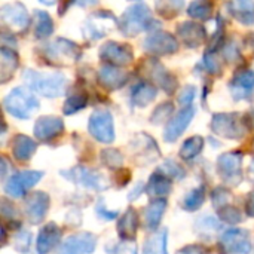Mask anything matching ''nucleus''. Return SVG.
<instances>
[{
  "mask_svg": "<svg viewBox=\"0 0 254 254\" xmlns=\"http://www.w3.org/2000/svg\"><path fill=\"white\" fill-rule=\"evenodd\" d=\"M138 231V214L137 210L129 207L118 223V235L121 241H134Z\"/></svg>",
  "mask_w": 254,
  "mask_h": 254,
  "instance_id": "obj_23",
  "label": "nucleus"
},
{
  "mask_svg": "<svg viewBox=\"0 0 254 254\" xmlns=\"http://www.w3.org/2000/svg\"><path fill=\"white\" fill-rule=\"evenodd\" d=\"M173 189V180L170 177H167L164 173H161L159 170H156L152 176L150 180L146 186V192L149 196L152 198H162L165 195H170Z\"/></svg>",
  "mask_w": 254,
  "mask_h": 254,
  "instance_id": "obj_26",
  "label": "nucleus"
},
{
  "mask_svg": "<svg viewBox=\"0 0 254 254\" xmlns=\"http://www.w3.org/2000/svg\"><path fill=\"white\" fill-rule=\"evenodd\" d=\"M234 100L254 101V71L253 70H240L231 80L229 85Z\"/></svg>",
  "mask_w": 254,
  "mask_h": 254,
  "instance_id": "obj_17",
  "label": "nucleus"
},
{
  "mask_svg": "<svg viewBox=\"0 0 254 254\" xmlns=\"http://www.w3.org/2000/svg\"><path fill=\"white\" fill-rule=\"evenodd\" d=\"M168 231L161 229L159 232L149 237L143 244V254H168Z\"/></svg>",
  "mask_w": 254,
  "mask_h": 254,
  "instance_id": "obj_31",
  "label": "nucleus"
},
{
  "mask_svg": "<svg viewBox=\"0 0 254 254\" xmlns=\"http://www.w3.org/2000/svg\"><path fill=\"white\" fill-rule=\"evenodd\" d=\"M202 65L211 74H217L219 76L223 71V63H222V60L219 58V55L216 52L207 51L205 55H204V60H202Z\"/></svg>",
  "mask_w": 254,
  "mask_h": 254,
  "instance_id": "obj_41",
  "label": "nucleus"
},
{
  "mask_svg": "<svg viewBox=\"0 0 254 254\" xmlns=\"http://www.w3.org/2000/svg\"><path fill=\"white\" fill-rule=\"evenodd\" d=\"M61 176H64L68 182H73L82 188L92 189L97 192H103L110 186L104 174L95 170H89L86 167H80V165L61 171Z\"/></svg>",
  "mask_w": 254,
  "mask_h": 254,
  "instance_id": "obj_8",
  "label": "nucleus"
},
{
  "mask_svg": "<svg viewBox=\"0 0 254 254\" xmlns=\"http://www.w3.org/2000/svg\"><path fill=\"white\" fill-rule=\"evenodd\" d=\"M6 170H7L6 158H1V179H4V176H6Z\"/></svg>",
  "mask_w": 254,
  "mask_h": 254,
  "instance_id": "obj_54",
  "label": "nucleus"
},
{
  "mask_svg": "<svg viewBox=\"0 0 254 254\" xmlns=\"http://www.w3.org/2000/svg\"><path fill=\"white\" fill-rule=\"evenodd\" d=\"M143 48L152 55H170L179 51V40L170 33L155 31L144 39Z\"/></svg>",
  "mask_w": 254,
  "mask_h": 254,
  "instance_id": "obj_14",
  "label": "nucleus"
},
{
  "mask_svg": "<svg viewBox=\"0 0 254 254\" xmlns=\"http://www.w3.org/2000/svg\"><path fill=\"white\" fill-rule=\"evenodd\" d=\"M95 213H97L98 217H101V219H104V220H113V219H116V217L119 216L118 211L106 210V205H104V201H103V199H100V201L97 202V205H95Z\"/></svg>",
  "mask_w": 254,
  "mask_h": 254,
  "instance_id": "obj_49",
  "label": "nucleus"
},
{
  "mask_svg": "<svg viewBox=\"0 0 254 254\" xmlns=\"http://www.w3.org/2000/svg\"><path fill=\"white\" fill-rule=\"evenodd\" d=\"M204 201H205V186H199L186 193V196L182 201V208L189 213L196 211L204 205Z\"/></svg>",
  "mask_w": 254,
  "mask_h": 254,
  "instance_id": "obj_34",
  "label": "nucleus"
},
{
  "mask_svg": "<svg viewBox=\"0 0 254 254\" xmlns=\"http://www.w3.org/2000/svg\"><path fill=\"white\" fill-rule=\"evenodd\" d=\"M195 116V107H185L182 109L176 116H173L170 119V122L167 124L165 132H164V138L168 143H174L185 131L186 128L190 125L192 119Z\"/></svg>",
  "mask_w": 254,
  "mask_h": 254,
  "instance_id": "obj_18",
  "label": "nucleus"
},
{
  "mask_svg": "<svg viewBox=\"0 0 254 254\" xmlns=\"http://www.w3.org/2000/svg\"><path fill=\"white\" fill-rule=\"evenodd\" d=\"M106 253L109 254H138L134 241H119L106 246Z\"/></svg>",
  "mask_w": 254,
  "mask_h": 254,
  "instance_id": "obj_45",
  "label": "nucleus"
},
{
  "mask_svg": "<svg viewBox=\"0 0 254 254\" xmlns=\"http://www.w3.org/2000/svg\"><path fill=\"white\" fill-rule=\"evenodd\" d=\"M19 60L13 49H9L6 46L0 48V82L6 83L18 68Z\"/></svg>",
  "mask_w": 254,
  "mask_h": 254,
  "instance_id": "obj_28",
  "label": "nucleus"
},
{
  "mask_svg": "<svg viewBox=\"0 0 254 254\" xmlns=\"http://www.w3.org/2000/svg\"><path fill=\"white\" fill-rule=\"evenodd\" d=\"M86 104H88V95L86 94H83V92L73 94L65 100V103L63 106V112H64V115L70 116V115H74L79 110L85 109Z\"/></svg>",
  "mask_w": 254,
  "mask_h": 254,
  "instance_id": "obj_36",
  "label": "nucleus"
},
{
  "mask_svg": "<svg viewBox=\"0 0 254 254\" xmlns=\"http://www.w3.org/2000/svg\"><path fill=\"white\" fill-rule=\"evenodd\" d=\"M167 210V201L164 198L152 201L143 211L144 217V228L147 231H156L161 225V220Z\"/></svg>",
  "mask_w": 254,
  "mask_h": 254,
  "instance_id": "obj_25",
  "label": "nucleus"
},
{
  "mask_svg": "<svg viewBox=\"0 0 254 254\" xmlns=\"http://www.w3.org/2000/svg\"><path fill=\"white\" fill-rule=\"evenodd\" d=\"M39 55L46 60L48 64L51 65H71L77 63L82 57V49L79 48L77 43L67 40L64 37L55 39L39 49Z\"/></svg>",
  "mask_w": 254,
  "mask_h": 254,
  "instance_id": "obj_3",
  "label": "nucleus"
},
{
  "mask_svg": "<svg viewBox=\"0 0 254 254\" xmlns=\"http://www.w3.org/2000/svg\"><path fill=\"white\" fill-rule=\"evenodd\" d=\"M246 211L250 217H254V190L247 195V204H246Z\"/></svg>",
  "mask_w": 254,
  "mask_h": 254,
  "instance_id": "obj_52",
  "label": "nucleus"
},
{
  "mask_svg": "<svg viewBox=\"0 0 254 254\" xmlns=\"http://www.w3.org/2000/svg\"><path fill=\"white\" fill-rule=\"evenodd\" d=\"M144 189H146V188H144V185H143V183H137V185H135V188L132 189V192L128 195V199H129V201H132V199L138 198V196L143 193V190H144Z\"/></svg>",
  "mask_w": 254,
  "mask_h": 254,
  "instance_id": "obj_53",
  "label": "nucleus"
},
{
  "mask_svg": "<svg viewBox=\"0 0 254 254\" xmlns=\"http://www.w3.org/2000/svg\"><path fill=\"white\" fill-rule=\"evenodd\" d=\"M22 79L27 83V86L43 97L55 98L64 94L67 86V77L63 73H39L34 70H24Z\"/></svg>",
  "mask_w": 254,
  "mask_h": 254,
  "instance_id": "obj_2",
  "label": "nucleus"
},
{
  "mask_svg": "<svg viewBox=\"0 0 254 254\" xmlns=\"http://www.w3.org/2000/svg\"><path fill=\"white\" fill-rule=\"evenodd\" d=\"M223 54H225V58L228 61H237L240 58V49L237 46L235 42H229L225 45V49H223Z\"/></svg>",
  "mask_w": 254,
  "mask_h": 254,
  "instance_id": "obj_50",
  "label": "nucleus"
},
{
  "mask_svg": "<svg viewBox=\"0 0 254 254\" xmlns=\"http://www.w3.org/2000/svg\"><path fill=\"white\" fill-rule=\"evenodd\" d=\"M61 237H63V231L55 223H48L46 226H43L37 235V243H36L37 254H48L49 252H52L61 243Z\"/></svg>",
  "mask_w": 254,
  "mask_h": 254,
  "instance_id": "obj_21",
  "label": "nucleus"
},
{
  "mask_svg": "<svg viewBox=\"0 0 254 254\" xmlns=\"http://www.w3.org/2000/svg\"><path fill=\"white\" fill-rule=\"evenodd\" d=\"M64 131V122L55 116H42L34 124V137L39 141H52Z\"/></svg>",
  "mask_w": 254,
  "mask_h": 254,
  "instance_id": "obj_19",
  "label": "nucleus"
},
{
  "mask_svg": "<svg viewBox=\"0 0 254 254\" xmlns=\"http://www.w3.org/2000/svg\"><path fill=\"white\" fill-rule=\"evenodd\" d=\"M89 134L100 143L110 144L115 141V125L112 113L106 109H97L92 112L88 124Z\"/></svg>",
  "mask_w": 254,
  "mask_h": 254,
  "instance_id": "obj_9",
  "label": "nucleus"
},
{
  "mask_svg": "<svg viewBox=\"0 0 254 254\" xmlns=\"http://www.w3.org/2000/svg\"><path fill=\"white\" fill-rule=\"evenodd\" d=\"M0 21L3 30H7L10 34H21L25 33L30 25V15L22 3L13 1L0 7Z\"/></svg>",
  "mask_w": 254,
  "mask_h": 254,
  "instance_id": "obj_6",
  "label": "nucleus"
},
{
  "mask_svg": "<svg viewBox=\"0 0 254 254\" xmlns=\"http://www.w3.org/2000/svg\"><path fill=\"white\" fill-rule=\"evenodd\" d=\"M101 162L110 170H121L124 165V156L116 149H106L101 152Z\"/></svg>",
  "mask_w": 254,
  "mask_h": 254,
  "instance_id": "obj_38",
  "label": "nucleus"
},
{
  "mask_svg": "<svg viewBox=\"0 0 254 254\" xmlns=\"http://www.w3.org/2000/svg\"><path fill=\"white\" fill-rule=\"evenodd\" d=\"M100 58L107 63V65H113V67H124L132 63V49L128 45L124 43H118L113 40L106 42L101 48H100Z\"/></svg>",
  "mask_w": 254,
  "mask_h": 254,
  "instance_id": "obj_13",
  "label": "nucleus"
},
{
  "mask_svg": "<svg viewBox=\"0 0 254 254\" xmlns=\"http://www.w3.org/2000/svg\"><path fill=\"white\" fill-rule=\"evenodd\" d=\"M0 211H1V216H3V219L4 220H10V222H15L16 219H18V211H16V208L7 201V199H1V208H0Z\"/></svg>",
  "mask_w": 254,
  "mask_h": 254,
  "instance_id": "obj_48",
  "label": "nucleus"
},
{
  "mask_svg": "<svg viewBox=\"0 0 254 254\" xmlns=\"http://www.w3.org/2000/svg\"><path fill=\"white\" fill-rule=\"evenodd\" d=\"M195 95H196V88L193 85H186L185 88H182V91L179 92L177 95V101L180 106L185 107H190L192 101L195 100Z\"/></svg>",
  "mask_w": 254,
  "mask_h": 254,
  "instance_id": "obj_47",
  "label": "nucleus"
},
{
  "mask_svg": "<svg viewBox=\"0 0 254 254\" xmlns=\"http://www.w3.org/2000/svg\"><path fill=\"white\" fill-rule=\"evenodd\" d=\"M173 112H174V104H173L171 101H165V103L159 104V106L155 109V112H153L152 116H150V122L155 124V125H161V124L167 122V121L171 118ZM168 122H170V121H168Z\"/></svg>",
  "mask_w": 254,
  "mask_h": 254,
  "instance_id": "obj_40",
  "label": "nucleus"
},
{
  "mask_svg": "<svg viewBox=\"0 0 254 254\" xmlns=\"http://www.w3.org/2000/svg\"><path fill=\"white\" fill-rule=\"evenodd\" d=\"M129 147H134L137 155L147 158V162H150L159 156V149L156 146V141L147 134H137L132 138Z\"/></svg>",
  "mask_w": 254,
  "mask_h": 254,
  "instance_id": "obj_27",
  "label": "nucleus"
},
{
  "mask_svg": "<svg viewBox=\"0 0 254 254\" xmlns=\"http://www.w3.org/2000/svg\"><path fill=\"white\" fill-rule=\"evenodd\" d=\"M177 254H205V249L202 246H188V247H183L182 250H179Z\"/></svg>",
  "mask_w": 254,
  "mask_h": 254,
  "instance_id": "obj_51",
  "label": "nucleus"
},
{
  "mask_svg": "<svg viewBox=\"0 0 254 254\" xmlns=\"http://www.w3.org/2000/svg\"><path fill=\"white\" fill-rule=\"evenodd\" d=\"M249 177L254 183V159L250 162V167H249Z\"/></svg>",
  "mask_w": 254,
  "mask_h": 254,
  "instance_id": "obj_55",
  "label": "nucleus"
},
{
  "mask_svg": "<svg viewBox=\"0 0 254 254\" xmlns=\"http://www.w3.org/2000/svg\"><path fill=\"white\" fill-rule=\"evenodd\" d=\"M49 195L40 190H34L24 199V213L31 225H39L45 220L49 210Z\"/></svg>",
  "mask_w": 254,
  "mask_h": 254,
  "instance_id": "obj_12",
  "label": "nucleus"
},
{
  "mask_svg": "<svg viewBox=\"0 0 254 254\" xmlns=\"http://www.w3.org/2000/svg\"><path fill=\"white\" fill-rule=\"evenodd\" d=\"M156 86L149 82H141L131 92V103L137 107H146L156 98Z\"/></svg>",
  "mask_w": 254,
  "mask_h": 254,
  "instance_id": "obj_30",
  "label": "nucleus"
},
{
  "mask_svg": "<svg viewBox=\"0 0 254 254\" xmlns=\"http://www.w3.org/2000/svg\"><path fill=\"white\" fill-rule=\"evenodd\" d=\"M43 177L42 171H19L12 174L4 182V193L10 198H22L31 188H34Z\"/></svg>",
  "mask_w": 254,
  "mask_h": 254,
  "instance_id": "obj_10",
  "label": "nucleus"
},
{
  "mask_svg": "<svg viewBox=\"0 0 254 254\" xmlns=\"http://www.w3.org/2000/svg\"><path fill=\"white\" fill-rule=\"evenodd\" d=\"M213 7L211 1H192L188 7V13L195 19L207 21L213 15Z\"/></svg>",
  "mask_w": 254,
  "mask_h": 254,
  "instance_id": "obj_35",
  "label": "nucleus"
},
{
  "mask_svg": "<svg viewBox=\"0 0 254 254\" xmlns=\"http://www.w3.org/2000/svg\"><path fill=\"white\" fill-rule=\"evenodd\" d=\"M129 79V74L119 67L113 65H103L98 71V82L109 91H115L122 88Z\"/></svg>",
  "mask_w": 254,
  "mask_h": 254,
  "instance_id": "obj_22",
  "label": "nucleus"
},
{
  "mask_svg": "<svg viewBox=\"0 0 254 254\" xmlns=\"http://www.w3.org/2000/svg\"><path fill=\"white\" fill-rule=\"evenodd\" d=\"M249 43H250V46L254 49V34H250V37H249Z\"/></svg>",
  "mask_w": 254,
  "mask_h": 254,
  "instance_id": "obj_56",
  "label": "nucleus"
},
{
  "mask_svg": "<svg viewBox=\"0 0 254 254\" xmlns=\"http://www.w3.org/2000/svg\"><path fill=\"white\" fill-rule=\"evenodd\" d=\"M30 244H31V234H30L28 231L21 229V231L15 235L13 247H15L16 252H19V253H27L28 249H30Z\"/></svg>",
  "mask_w": 254,
  "mask_h": 254,
  "instance_id": "obj_46",
  "label": "nucleus"
},
{
  "mask_svg": "<svg viewBox=\"0 0 254 254\" xmlns=\"http://www.w3.org/2000/svg\"><path fill=\"white\" fill-rule=\"evenodd\" d=\"M97 247V237L89 232H80L68 237L57 254H91Z\"/></svg>",
  "mask_w": 254,
  "mask_h": 254,
  "instance_id": "obj_16",
  "label": "nucleus"
},
{
  "mask_svg": "<svg viewBox=\"0 0 254 254\" xmlns=\"http://www.w3.org/2000/svg\"><path fill=\"white\" fill-rule=\"evenodd\" d=\"M219 250L222 254H250V232L240 228L228 229L219 240Z\"/></svg>",
  "mask_w": 254,
  "mask_h": 254,
  "instance_id": "obj_11",
  "label": "nucleus"
},
{
  "mask_svg": "<svg viewBox=\"0 0 254 254\" xmlns=\"http://www.w3.org/2000/svg\"><path fill=\"white\" fill-rule=\"evenodd\" d=\"M185 6L183 1H158L155 4V9L159 15L165 18H173L179 13V10Z\"/></svg>",
  "mask_w": 254,
  "mask_h": 254,
  "instance_id": "obj_44",
  "label": "nucleus"
},
{
  "mask_svg": "<svg viewBox=\"0 0 254 254\" xmlns=\"http://www.w3.org/2000/svg\"><path fill=\"white\" fill-rule=\"evenodd\" d=\"M54 33V21L45 10L34 12V36L36 39H46Z\"/></svg>",
  "mask_w": 254,
  "mask_h": 254,
  "instance_id": "obj_32",
  "label": "nucleus"
},
{
  "mask_svg": "<svg viewBox=\"0 0 254 254\" xmlns=\"http://www.w3.org/2000/svg\"><path fill=\"white\" fill-rule=\"evenodd\" d=\"M3 107L16 119H30L33 112L39 109V101L28 89L15 88L3 100Z\"/></svg>",
  "mask_w": 254,
  "mask_h": 254,
  "instance_id": "obj_4",
  "label": "nucleus"
},
{
  "mask_svg": "<svg viewBox=\"0 0 254 254\" xmlns=\"http://www.w3.org/2000/svg\"><path fill=\"white\" fill-rule=\"evenodd\" d=\"M204 146H205V140L199 135H193L183 143L179 155L183 161H192L198 155H201V152L204 150Z\"/></svg>",
  "mask_w": 254,
  "mask_h": 254,
  "instance_id": "obj_33",
  "label": "nucleus"
},
{
  "mask_svg": "<svg viewBox=\"0 0 254 254\" xmlns=\"http://www.w3.org/2000/svg\"><path fill=\"white\" fill-rule=\"evenodd\" d=\"M195 229L201 235H213L222 229V223L217 219H214L213 216H204V217H199L196 220Z\"/></svg>",
  "mask_w": 254,
  "mask_h": 254,
  "instance_id": "obj_37",
  "label": "nucleus"
},
{
  "mask_svg": "<svg viewBox=\"0 0 254 254\" xmlns=\"http://www.w3.org/2000/svg\"><path fill=\"white\" fill-rule=\"evenodd\" d=\"M177 36L188 48L196 49L205 42L207 33L202 24L188 21V22H182L180 25H177Z\"/></svg>",
  "mask_w": 254,
  "mask_h": 254,
  "instance_id": "obj_20",
  "label": "nucleus"
},
{
  "mask_svg": "<svg viewBox=\"0 0 254 254\" xmlns=\"http://www.w3.org/2000/svg\"><path fill=\"white\" fill-rule=\"evenodd\" d=\"M211 201H213V207L219 211L223 207L231 205L229 202L232 201V193L226 188H216L211 192Z\"/></svg>",
  "mask_w": 254,
  "mask_h": 254,
  "instance_id": "obj_42",
  "label": "nucleus"
},
{
  "mask_svg": "<svg viewBox=\"0 0 254 254\" xmlns=\"http://www.w3.org/2000/svg\"><path fill=\"white\" fill-rule=\"evenodd\" d=\"M226 7L229 13L238 19L244 25H252L254 24V1H243V0H235L226 3Z\"/></svg>",
  "mask_w": 254,
  "mask_h": 254,
  "instance_id": "obj_29",
  "label": "nucleus"
},
{
  "mask_svg": "<svg viewBox=\"0 0 254 254\" xmlns=\"http://www.w3.org/2000/svg\"><path fill=\"white\" fill-rule=\"evenodd\" d=\"M241 164H243V153L229 152L219 156L217 171L225 182L238 185L241 182Z\"/></svg>",
  "mask_w": 254,
  "mask_h": 254,
  "instance_id": "obj_15",
  "label": "nucleus"
},
{
  "mask_svg": "<svg viewBox=\"0 0 254 254\" xmlns=\"http://www.w3.org/2000/svg\"><path fill=\"white\" fill-rule=\"evenodd\" d=\"M219 217L222 222L228 225H238L243 222V214L240 208H237L235 205H226L222 210H219Z\"/></svg>",
  "mask_w": 254,
  "mask_h": 254,
  "instance_id": "obj_43",
  "label": "nucleus"
},
{
  "mask_svg": "<svg viewBox=\"0 0 254 254\" xmlns=\"http://www.w3.org/2000/svg\"><path fill=\"white\" fill-rule=\"evenodd\" d=\"M211 129L223 138L240 140L246 135L249 128L246 125V119L238 113H216L211 121Z\"/></svg>",
  "mask_w": 254,
  "mask_h": 254,
  "instance_id": "obj_5",
  "label": "nucleus"
},
{
  "mask_svg": "<svg viewBox=\"0 0 254 254\" xmlns=\"http://www.w3.org/2000/svg\"><path fill=\"white\" fill-rule=\"evenodd\" d=\"M158 170L161 173H164L167 177H170L171 180L173 179L174 180H183L186 177V170L180 164H177L174 159H167Z\"/></svg>",
  "mask_w": 254,
  "mask_h": 254,
  "instance_id": "obj_39",
  "label": "nucleus"
},
{
  "mask_svg": "<svg viewBox=\"0 0 254 254\" xmlns=\"http://www.w3.org/2000/svg\"><path fill=\"white\" fill-rule=\"evenodd\" d=\"M141 70L143 74L147 77L149 83L159 86L161 89H164L167 94L173 95L179 86V82L176 79L174 74H171L164 65L162 63H159L155 58H149L144 63H141Z\"/></svg>",
  "mask_w": 254,
  "mask_h": 254,
  "instance_id": "obj_7",
  "label": "nucleus"
},
{
  "mask_svg": "<svg viewBox=\"0 0 254 254\" xmlns=\"http://www.w3.org/2000/svg\"><path fill=\"white\" fill-rule=\"evenodd\" d=\"M161 27L159 21L152 19L150 9L146 3H134L118 19V28L127 37H134L146 30H156Z\"/></svg>",
  "mask_w": 254,
  "mask_h": 254,
  "instance_id": "obj_1",
  "label": "nucleus"
},
{
  "mask_svg": "<svg viewBox=\"0 0 254 254\" xmlns=\"http://www.w3.org/2000/svg\"><path fill=\"white\" fill-rule=\"evenodd\" d=\"M37 150V143L24 134H18L12 140V155L19 162H27Z\"/></svg>",
  "mask_w": 254,
  "mask_h": 254,
  "instance_id": "obj_24",
  "label": "nucleus"
}]
</instances>
